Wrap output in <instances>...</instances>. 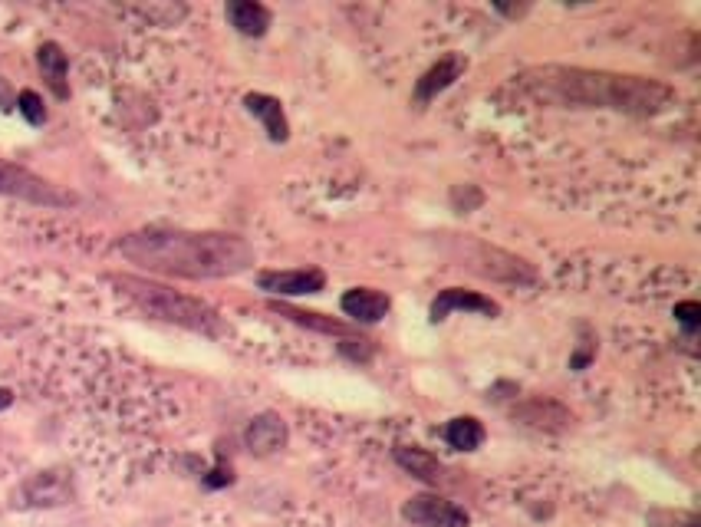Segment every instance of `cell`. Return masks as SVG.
I'll list each match as a JSON object with an SVG mask.
<instances>
[{"instance_id":"cell-4","label":"cell","mask_w":701,"mask_h":527,"mask_svg":"<svg viewBox=\"0 0 701 527\" xmlns=\"http://www.w3.org/2000/svg\"><path fill=\"white\" fill-rule=\"evenodd\" d=\"M0 195H14V198H24L33 201V205H50V208H66L73 205V195L60 192L56 185L43 182L27 168H17L10 162H0Z\"/></svg>"},{"instance_id":"cell-14","label":"cell","mask_w":701,"mask_h":527,"mask_svg":"<svg viewBox=\"0 0 701 527\" xmlns=\"http://www.w3.org/2000/svg\"><path fill=\"white\" fill-rule=\"evenodd\" d=\"M395 462L409 475L428 481V485H435V481L442 478V462H438L432 452H425V448H405V445L395 448Z\"/></svg>"},{"instance_id":"cell-17","label":"cell","mask_w":701,"mask_h":527,"mask_svg":"<svg viewBox=\"0 0 701 527\" xmlns=\"http://www.w3.org/2000/svg\"><path fill=\"white\" fill-rule=\"evenodd\" d=\"M445 439L451 448H458V452H474V448H481L484 442V425L474 416H458L448 422Z\"/></svg>"},{"instance_id":"cell-10","label":"cell","mask_w":701,"mask_h":527,"mask_svg":"<svg viewBox=\"0 0 701 527\" xmlns=\"http://www.w3.org/2000/svg\"><path fill=\"white\" fill-rule=\"evenodd\" d=\"M389 307L392 300L372 287H353L349 294H343V313L356 323H379L389 313Z\"/></svg>"},{"instance_id":"cell-5","label":"cell","mask_w":701,"mask_h":527,"mask_svg":"<svg viewBox=\"0 0 701 527\" xmlns=\"http://www.w3.org/2000/svg\"><path fill=\"white\" fill-rule=\"evenodd\" d=\"M402 518L415 527H468L471 518L458 504L438 495H415L402 504Z\"/></svg>"},{"instance_id":"cell-1","label":"cell","mask_w":701,"mask_h":527,"mask_svg":"<svg viewBox=\"0 0 701 527\" xmlns=\"http://www.w3.org/2000/svg\"><path fill=\"white\" fill-rule=\"evenodd\" d=\"M129 261L149 267L158 274L172 277H234L244 274L254 264V248L237 234L218 231H172V228H149L135 231L119 244Z\"/></svg>"},{"instance_id":"cell-6","label":"cell","mask_w":701,"mask_h":527,"mask_svg":"<svg viewBox=\"0 0 701 527\" xmlns=\"http://www.w3.org/2000/svg\"><path fill=\"white\" fill-rule=\"evenodd\" d=\"M260 290L280 297H300V294H320L326 287V274L310 267V271H260L257 274Z\"/></svg>"},{"instance_id":"cell-11","label":"cell","mask_w":701,"mask_h":527,"mask_svg":"<svg viewBox=\"0 0 701 527\" xmlns=\"http://www.w3.org/2000/svg\"><path fill=\"white\" fill-rule=\"evenodd\" d=\"M461 70H465V60H458V56H445V60H438L432 70H428L422 80H418L415 86V103L425 106L432 103V99L442 93V89H448L451 83L458 80Z\"/></svg>"},{"instance_id":"cell-7","label":"cell","mask_w":701,"mask_h":527,"mask_svg":"<svg viewBox=\"0 0 701 527\" xmlns=\"http://www.w3.org/2000/svg\"><path fill=\"white\" fill-rule=\"evenodd\" d=\"M20 498H24L20 504H30V508H53L73 498V485L63 472H40L20 488Z\"/></svg>"},{"instance_id":"cell-16","label":"cell","mask_w":701,"mask_h":527,"mask_svg":"<svg viewBox=\"0 0 701 527\" xmlns=\"http://www.w3.org/2000/svg\"><path fill=\"white\" fill-rule=\"evenodd\" d=\"M40 70L56 96L60 99L70 96V89H66V53L60 50V43H43L40 47Z\"/></svg>"},{"instance_id":"cell-18","label":"cell","mask_w":701,"mask_h":527,"mask_svg":"<svg viewBox=\"0 0 701 527\" xmlns=\"http://www.w3.org/2000/svg\"><path fill=\"white\" fill-rule=\"evenodd\" d=\"M274 310L280 313V317H290L293 323H300V327H313V330H323V333H339V336H346L343 323L326 320L323 313H307V310H297V307H287V304H274Z\"/></svg>"},{"instance_id":"cell-2","label":"cell","mask_w":701,"mask_h":527,"mask_svg":"<svg viewBox=\"0 0 701 527\" xmlns=\"http://www.w3.org/2000/svg\"><path fill=\"white\" fill-rule=\"evenodd\" d=\"M524 89L544 103L560 106H603L629 116H655L675 103L669 86L642 80V76H616L593 70H567V66H544L524 73Z\"/></svg>"},{"instance_id":"cell-22","label":"cell","mask_w":701,"mask_h":527,"mask_svg":"<svg viewBox=\"0 0 701 527\" xmlns=\"http://www.w3.org/2000/svg\"><path fill=\"white\" fill-rule=\"evenodd\" d=\"M10 402H14V392H10V389H0V412H4V409L10 406Z\"/></svg>"},{"instance_id":"cell-20","label":"cell","mask_w":701,"mask_h":527,"mask_svg":"<svg viewBox=\"0 0 701 527\" xmlns=\"http://www.w3.org/2000/svg\"><path fill=\"white\" fill-rule=\"evenodd\" d=\"M17 109L24 112V119L30 122V126H43V122H47V109H43V99L33 93V89H24V93H20Z\"/></svg>"},{"instance_id":"cell-12","label":"cell","mask_w":701,"mask_h":527,"mask_svg":"<svg viewBox=\"0 0 701 527\" xmlns=\"http://www.w3.org/2000/svg\"><path fill=\"white\" fill-rule=\"evenodd\" d=\"M244 106H247V112H254V116L264 122L270 142H287L290 126H287V116H284V106H280V99L264 96V93H247L244 96Z\"/></svg>"},{"instance_id":"cell-19","label":"cell","mask_w":701,"mask_h":527,"mask_svg":"<svg viewBox=\"0 0 701 527\" xmlns=\"http://www.w3.org/2000/svg\"><path fill=\"white\" fill-rule=\"evenodd\" d=\"M646 521H649V527H701L695 511H662V508H655V511H649Z\"/></svg>"},{"instance_id":"cell-8","label":"cell","mask_w":701,"mask_h":527,"mask_svg":"<svg viewBox=\"0 0 701 527\" xmlns=\"http://www.w3.org/2000/svg\"><path fill=\"white\" fill-rule=\"evenodd\" d=\"M244 442L254 455H274L287 445V425L274 412H264V416L251 419L244 432Z\"/></svg>"},{"instance_id":"cell-13","label":"cell","mask_w":701,"mask_h":527,"mask_svg":"<svg viewBox=\"0 0 701 527\" xmlns=\"http://www.w3.org/2000/svg\"><path fill=\"white\" fill-rule=\"evenodd\" d=\"M228 20L244 37H264L270 27V10L264 4H254V0H234V4H228Z\"/></svg>"},{"instance_id":"cell-9","label":"cell","mask_w":701,"mask_h":527,"mask_svg":"<svg viewBox=\"0 0 701 527\" xmlns=\"http://www.w3.org/2000/svg\"><path fill=\"white\" fill-rule=\"evenodd\" d=\"M451 310H474V313H484V317H497V313H501V307H497L491 297H481V294H474V290H461V287H448L435 297L432 320L435 323L445 320Z\"/></svg>"},{"instance_id":"cell-15","label":"cell","mask_w":701,"mask_h":527,"mask_svg":"<svg viewBox=\"0 0 701 527\" xmlns=\"http://www.w3.org/2000/svg\"><path fill=\"white\" fill-rule=\"evenodd\" d=\"M517 416L527 425H534V429H547V432H560L573 422L570 412L560 409L557 402H530V406L520 409Z\"/></svg>"},{"instance_id":"cell-3","label":"cell","mask_w":701,"mask_h":527,"mask_svg":"<svg viewBox=\"0 0 701 527\" xmlns=\"http://www.w3.org/2000/svg\"><path fill=\"white\" fill-rule=\"evenodd\" d=\"M112 284L122 287L132 304H139L149 317L178 323V327L198 330V333H218L221 320L208 304H201L195 297H185L178 290H168L162 284H152V280H139V277H112Z\"/></svg>"},{"instance_id":"cell-21","label":"cell","mask_w":701,"mask_h":527,"mask_svg":"<svg viewBox=\"0 0 701 527\" xmlns=\"http://www.w3.org/2000/svg\"><path fill=\"white\" fill-rule=\"evenodd\" d=\"M675 320L682 323L685 330H695L698 320H701V307L695 300H685V304H675Z\"/></svg>"}]
</instances>
